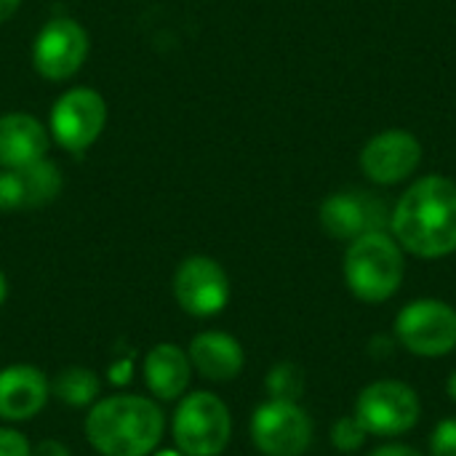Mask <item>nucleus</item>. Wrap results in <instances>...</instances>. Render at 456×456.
Masks as SVG:
<instances>
[{"label":"nucleus","mask_w":456,"mask_h":456,"mask_svg":"<svg viewBox=\"0 0 456 456\" xmlns=\"http://www.w3.org/2000/svg\"><path fill=\"white\" fill-rule=\"evenodd\" d=\"M48 136L40 120L24 112H11L0 118V166L24 168L45 158Z\"/></svg>","instance_id":"obj_16"},{"label":"nucleus","mask_w":456,"mask_h":456,"mask_svg":"<svg viewBox=\"0 0 456 456\" xmlns=\"http://www.w3.org/2000/svg\"><path fill=\"white\" fill-rule=\"evenodd\" d=\"M321 224L331 238L355 240L366 232H385L387 208L382 200L366 195L363 190L337 192V195L323 200Z\"/></svg>","instance_id":"obj_12"},{"label":"nucleus","mask_w":456,"mask_h":456,"mask_svg":"<svg viewBox=\"0 0 456 456\" xmlns=\"http://www.w3.org/2000/svg\"><path fill=\"white\" fill-rule=\"evenodd\" d=\"M265 387L270 393L273 401H294L299 403V398L305 395V371L297 363H278L270 369Z\"/></svg>","instance_id":"obj_19"},{"label":"nucleus","mask_w":456,"mask_h":456,"mask_svg":"<svg viewBox=\"0 0 456 456\" xmlns=\"http://www.w3.org/2000/svg\"><path fill=\"white\" fill-rule=\"evenodd\" d=\"M403 270V251L387 232H366L350 240L345 254V281L361 302H387L401 289Z\"/></svg>","instance_id":"obj_3"},{"label":"nucleus","mask_w":456,"mask_h":456,"mask_svg":"<svg viewBox=\"0 0 456 456\" xmlns=\"http://www.w3.org/2000/svg\"><path fill=\"white\" fill-rule=\"evenodd\" d=\"M395 337L419 358H441L456 347V310L438 299L406 305L395 318Z\"/></svg>","instance_id":"obj_6"},{"label":"nucleus","mask_w":456,"mask_h":456,"mask_svg":"<svg viewBox=\"0 0 456 456\" xmlns=\"http://www.w3.org/2000/svg\"><path fill=\"white\" fill-rule=\"evenodd\" d=\"M131 379H134V358L123 355L107 366V382L112 387H126V385H131Z\"/></svg>","instance_id":"obj_24"},{"label":"nucleus","mask_w":456,"mask_h":456,"mask_svg":"<svg viewBox=\"0 0 456 456\" xmlns=\"http://www.w3.org/2000/svg\"><path fill=\"white\" fill-rule=\"evenodd\" d=\"M171 436L184 456H219L232 438L227 403L208 390L182 395L171 419Z\"/></svg>","instance_id":"obj_4"},{"label":"nucleus","mask_w":456,"mask_h":456,"mask_svg":"<svg viewBox=\"0 0 456 456\" xmlns=\"http://www.w3.org/2000/svg\"><path fill=\"white\" fill-rule=\"evenodd\" d=\"M422 160V144L414 134L390 128L366 142L361 152L363 174L377 184H398L414 174Z\"/></svg>","instance_id":"obj_11"},{"label":"nucleus","mask_w":456,"mask_h":456,"mask_svg":"<svg viewBox=\"0 0 456 456\" xmlns=\"http://www.w3.org/2000/svg\"><path fill=\"white\" fill-rule=\"evenodd\" d=\"M51 395L69 409H91L102 395V379L86 366H67L51 379Z\"/></svg>","instance_id":"obj_17"},{"label":"nucleus","mask_w":456,"mask_h":456,"mask_svg":"<svg viewBox=\"0 0 456 456\" xmlns=\"http://www.w3.org/2000/svg\"><path fill=\"white\" fill-rule=\"evenodd\" d=\"M390 227L398 246L422 259L456 251V184L444 176H422L398 200Z\"/></svg>","instance_id":"obj_1"},{"label":"nucleus","mask_w":456,"mask_h":456,"mask_svg":"<svg viewBox=\"0 0 456 456\" xmlns=\"http://www.w3.org/2000/svg\"><path fill=\"white\" fill-rule=\"evenodd\" d=\"M150 456H184L179 449H155Z\"/></svg>","instance_id":"obj_28"},{"label":"nucleus","mask_w":456,"mask_h":456,"mask_svg":"<svg viewBox=\"0 0 456 456\" xmlns=\"http://www.w3.org/2000/svg\"><path fill=\"white\" fill-rule=\"evenodd\" d=\"M51 398V382L32 363L0 369V419L16 425L35 419Z\"/></svg>","instance_id":"obj_13"},{"label":"nucleus","mask_w":456,"mask_h":456,"mask_svg":"<svg viewBox=\"0 0 456 456\" xmlns=\"http://www.w3.org/2000/svg\"><path fill=\"white\" fill-rule=\"evenodd\" d=\"M0 456H32L27 436L13 428H0Z\"/></svg>","instance_id":"obj_23"},{"label":"nucleus","mask_w":456,"mask_h":456,"mask_svg":"<svg viewBox=\"0 0 456 456\" xmlns=\"http://www.w3.org/2000/svg\"><path fill=\"white\" fill-rule=\"evenodd\" d=\"M83 430L96 454L150 456L166 436V414L152 398L118 393L88 409Z\"/></svg>","instance_id":"obj_2"},{"label":"nucleus","mask_w":456,"mask_h":456,"mask_svg":"<svg viewBox=\"0 0 456 456\" xmlns=\"http://www.w3.org/2000/svg\"><path fill=\"white\" fill-rule=\"evenodd\" d=\"M19 179H21V190H24V208H37L51 203L59 190H61V174L51 160H37L29 163L24 168H16Z\"/></svg>","instance_id":"obj_18"},{"label":"nucleus","mask_w":456,"mask_h":456,"mask_svg":"<svg viewBox=\"0 0 456 456\" xmlns=\"http://www.w3.org/2000/svg\"><path fill=\"white\" fill-rule=\"evenodd\" d=\"M5 297H8V283H5V275L0 273V307H3V302H5Z\"/></svg>","instance_id":"obj_30"},{"label":"nucleus","mask_w":456,"mask_h":456,"mask_svg":"<svg viewBox=\"0 0 456 456\" xmlns=\"http://www.w3.org/2000/svg\"><path fill=\"white\" fill-rule=\"evenodd\" d=\"M174 297L192 318H214L230 302V278L211 256H187L174 273Z\"/></svg>","instance_id":"obj_8"},{"label":"nucleus","mask_w":456,"mask_h":456,"mask_svg":"<svg viewBox=\"0 0 456 456\" xmlns=\"http://www.w3.org/2000/svg\"><path fill=\"white\" fill-rule=\"evenodd\" d=\"M251 441L265 456H302L313 444V419L294 401H267L251 417Z\"/></svg>","instance_id":"obj_7"},{"label":"nucleus","mask_w":456,"mask_h":456,"mask_svg":"<svg viewBox=\"0 0 456 456\" xmlns=\"http://www.w3.org/2000/svg\"><path fill=\"white\" fill-rule=\"evenodd\" d=\"M446 390H449V398L456 403V371L449 377V385H446Z\"/></svg>","instance_id":"obj_29"},{"label":"nucleus","mask_w":456,"mask_h":456,"mask_svg":"<svg viewBox=\"0 0 456 456\" xmlns=\"http://www.w3.org/2000/svg\"><path fill=\"white\" fill-rule=\"evenodd\" d=\"M369 433L363 430V425L355 419V417H339L331 428V444L342 452V454H350V452H358L363 444H366Z\"/></svg>","instance_id":"obj_20"},{"label":"nucleus","mask_w":456,"mask_h":456,"mask_svg":"<svg viewBox=\"0 0 456 456\" xmlns=\"http://www.w3.org/2000/svg\"><path fill=\"white\" fill-rule=\"evenodd\" d=\"M430 456H456V419H444L433 430Z\"/></svg>","instance_id":"obj_22"},{"label":"nucleus","mask_w":456,"mask_h":456,"mask_svg":"<svg viewBox=\"0 0 456 456\" xmlns=\"http://www.w3.org/2000/svg\"><path fill=\"white\" fill-rule=\"evenodd\" d=\"M192 369L208 382H232L246 366V353L227 331H200L187 347Z\"/></svg>","instance_id":"obj_15"},{"label":"nucleus","mask_w":456,"mask_h":456,"mask_svg":"<svg viewBox=\"0 0 456 456\" xmlns=\"http://www.w3.org/2000/svg\"><path fill=\"white\" fill-rule=\"evenodd\" d=\"M88 56V32L75 19H51L35 37L32 61L48 80L72 77Z\"/></svg>","instance_id":"obj_10"},{"label":"nucleus","mask_w":456,"mask_h":456,"mask_svg":"<svg viewBox=\"0 0 456 456\" xmlns=\"http://www.w3.org/2000/svg\"><path fill=\"white\" fill-rule=\"evenodd\" d=\"M142 374H144L147 390L158 401L171 403L187 395L190 382H192V363H190L187 350H182L179 345L158 342L155 347L147 350L142 361Z\"/></svg>","instance_id":"obj_14"},{"label":"nucleus","mask_w":456,"mask_h":456,"mask_svg":"<svg viewBox=\"0 0 456 456\" xmlns=\"http://www.w3.org/2000/svg\"><path fill=\"white\" fill-rule=\"evenodd\" d=\"M369 456H422L417 449L411 446H401V444H387V446H379L377 452H371Z\"/></svg>","instance_id":"obj_26"},{"label":"nucleus","mask_w":456,"mask_h":456,"mask_svg":"<svg viewBox=\"0 0 456 456\" xmlns=\"http://www.w3.org/2000/svg\"><path fill=\"white\" fill-rule=\"evenodd\" d=\"M19 3H21V0H0V21L11 19V16L16 13Z\"/></svg>","instance_id":"obj_27"},{"label":"nucleus","mask_w":456,"mask_h":456,"mask_svg":"<svg viewBox=\"0 0 456 456\" xmlns=\"http://www.w3.org/2000/svg\"><path fill=\"white\" fill-rule=\"evenodd\" d=\"M32 456H72V452H69L61 441L45 438V441H40L37 446H32Z\"/></svg>","instance_id":"obj_25"},{"label":"nucleus","mask_w":456,"mask_h":456,"mask_svg":"<svg viewBox=\"0 0 456 456\" xmlns=\"http://www.w3.org/2000/svg\"><path fill=\"white\" fill-rule=\"evenodd\" d=\"M422 417L419 395L395 379H382L361 390L355 403V419L369 436L393 438L409 433Z\"/></svg>","instance_id":"obj_5"},{"label":"nucleus","mask_w":456,"mask_h":456,"mask_svg":"<svg viewBox=\"0 0 456 456\" xmlns=\"http://www.w3.org/2000/svg\"><path fill=\"white\" fill-rule=\"evenodd\" d=\"M107 123V104L94 88H72L61 94L51 110V131L69 152L88 150Z\"/></svg>","instance_id":"obj_9"},{"label":"nucleus","mask_w":456,"mask_h":456,"mask_svg":"<svg viewBox=\"0 0 456 456\" xmlns=\"http://www.w3.org/2000/svg\"><path fill=\"white\" fill-rule=\"evenodd\" d=\"M19 208H24L21 179H19L16 168H5V171H0V214L19 211Z\"/></svg>","instance_id":"obj_21"}]
</instances>
